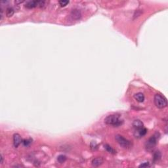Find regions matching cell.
<instances>
[{
    "mask_svg": "<svg viewBox=\"0 0 168 168\" xmlns=\"http://www.w3.org/2000/svg\"><path fill=\"white\" fill-rule=\"evenodd\" d=\"M104 122L108 126L118 127L122 125L124 121L121 118L120 116L118 114H111L106 117Z\"/></svg>",
    "mask_w": 168,
    "mask_h": 168,
    "instance_id": "6da1fadb",
    "label": "cell"
},
{
    "mask_svg": "<svg viewBox=\"0 0 168 168\" xmlns=\"http://www.w3.org/2000/svg\"><path fill=\"white\" fill-rule=\"evenodd\" d=\"M160 138V133H156L154 135L151 136L145 143V148L147 151L152 152L156 147V144L158 143V141Z\"/></svg>",
    "mask_w": 168,
    "mask_h": 168,
    "instance_id": "7a4b0ae2",
    "label": "cell"
},
{
    "mask_svg": "<svg viewBox=\"0 0 168 168\" xmlns=\"http://www.w3.org/2000/svg\"><path fill=\"white\" fill-rule=\"evenodd\" d=\"M154 101L156 106L160 109L164 108L167 106V101L166 98L161 94L157 93L154 95Z\"/></svg>",
    "mask_w": 168,
    "mask_h": 168,
    "instance_id": "3957f363",
    "label": "cell"
},
{
    "mask_svg": "<svg viewBox=\"0 0 168 168\" xmlns=\"http://www.w3.org/2000/svg\"><path fill=\"white\" fill-rule=\"evenodd\" d=\"M115 139L117 141V143L124 148L129 149V148H131L132 147L133 144L131 141L126 139L120 135H116L115 136Z\"/></svg>",
    "mask_w": 168,
    "mask_h": 168,
    "instance_id": "277c9868",
    "label": "cell"
},
{
    "mask_svg": "<svg viewBox=\"0 0 168 168\" xmlns=\"http://www.w3.org/2000/svg\"><path fill=\"white\" fill-rule=\"evenodd\" d=\"M45 4L43 1H28L26 2L25 7L28 9H32L36 7H42Z\"/></svg>",
    "mask_w": 168,
    "mask_h": 168,
    "instance_id": "5b68a950",
    "label": "cell"
},
{
    "mask_svg": "<svg viewBox=\"0 0 168 168\" xmlns=\"http://www.w3.org/2000/svg\"><path fill=\"white\" fill-rule=\"evenodd\" d=\"M147 133V129L144 127H140L138 129H135L134 131V136L137 139H141V138L143 137L144 136L146 135Z\"/></svg>",
    "mask_w": 168,
    "mask_h": 168,
    "instance_id": "8992f818",
    "label": "cell"
},
{
    "mask_svg": "<svg viewBox=\"0 0 168 168\" xmlns=\"http://www.w3.org/2000/svg\"><path fill=\"white\" fill-rule=\"evenodd\" d=\"M22 143V138L18 133H15L13 135V145L15 148H18L19 145Z\"/></svg>",
    "mask_w": 168,
    "mask_h": 168,
    "instance_id": "52a82bcc",
    "label": "cell"
},
{
    "mask_svg": "<svg viewBox=\"0 0 168 168\" xmlns=\"http://www.w3.org/2000/svg\"><path fill=\"white\" fill-rule=\"evenodd\" d=\"M71 16L74 20H78L82 17V13L80 10L78 9H74L71 11Z\"/></svg>",
    "mask_w": 168,
    "mask_h": 168,
    "instance_id": "ba28073f",
    "label": "cell"
},
{
    "mask_svg": "<svg viewBox=\"0 0 168 168\" xmlns=\"http://www.w3.org/2000/svg\"><path fill=\"white\" fill-rule=\"evenodd\" d=\"M104 160L103 158L101 157H97V158H94L93 160H92V165L94 167H98L100 166V165H102L103 163Z\"/></svg>",
    "mask_w": 168,
    "mask_h": 168,
    "instance_id": "9c48e42d",
    "label": "cell"
},
{
    "mask_svg": "<svg viewBox=\"0 0 168 168\" xmlns=\"http://www.w3.org/2000/svg\"><path fill=\"white\" fill-rule=\"evenodd\" d=\"M134 98L137 102H144V95L143 93H141V92H139V93H137L134 95Z\"/></svg>",
    "mask_w": 168,
    "mask_h": 168,
    "instance_id": "30bf717a",
    "label": "cell"
},
{
    "mask_svg": "<svg viewBox=\"0 0 168 168\" xmlns=\"http://www.w3.org/2000/svg\"><path fill=\"white\" fill-rule=\"evenodd\" d=\"M133 127L134 129H138V128H140V127H144V125H143V123L141 120H135L133 122Z\"/></svg>",
    "mask_w": 168,
    "mask_h": 168,
    "instance_id": "8fae6325",
    "label": "cell"
},
{
    "mask_svg": "<svg viewBox=\"0 0 168 168\" xmlns=\"http://www.w3.org/2000/svg\"><path fill=\"white\" fill-rule=\"evenodd\" d=\"M104 147L105 150L107 152H108L110 153V154H116V151L115 150H114V148L112 147V146H110L109 144H104Z\"/></svg>",
    "mask_w": 168,
    "mask_h": 168,
    "instance_id": "7c38bea8",
    "label": "cell"
},
{
    "mask_svg": "<svg viewBox=\"0 0 168 168\" xmlns=\"http://www.w3.org/2000/svg\"><path fill=\"white\" fill-rule=\"evenodd\" d=\"M161 155L160 151H156L154 153V156H153V161L154 162L158 161L161 159Z\"/></svg>",
    "mask_w": 168,
    "mask_h": 168,
    "instance_id": "4fadbf2b",
    "label": "cell"
},
{
    "mask_svg": "<svg viewBox=\"0 0 168 168\" xmlns=\"http://www.w3.org/2000/svg\"><path fill=\"white\" fill-rule=\"evenodd\" d=\"M14 13H15V10H14V9L11 7H9L6 9V12H5V14H6V16L7 17H12Z\"/></svg>",
    "mask_w": 168,
    "mask_h": 168,
    "instance_id": "5bb4252c",
    "label": "cell"
},
{
    "mask_svg": "<svg viewBox=\"0 0 168 168\" xmlns=\"http://www.w3.org/2000/svg\"><path fill=\"white\" fill-rule=\"evenodd\" d=\"M66 160V157L65 155H59L57 157V161L59 163H65V161Z\"/></svg>",
    "mask_w": 168,
    "mask_h": 168,
    "instance_id": "9a60e30c",
    "label": "cell"
},
{
    "mask_svg": "<svg viewBox=\"0 0 168 168\" xmlns=\"http://www.w3.org/2000/svg\"><path fill=\"white\" fill-rule=\"evenodd\" d=\"M32 143V139H24L22 141V144L24 146H28Z\"/></svg>",
    "mask_w": 168,
    "mask_h": 168,
    "instance_id": "2e32d148",
    "label": "cell"
},
{
    "mask_svg": "<svg viewBox=\"0 0 168 168\" xmlns=\"http://www.w3.org/2000/svg\"><path fill=\"white\" fill-rule=\"evenodd\" d=\"M59 5L61 7H65L67 4H69V1H63V0H61V1L59 2Z\"/></svg>",
    "mask_w": 168,
    "mask_h": 168,
    "instance_id": "e0dca14e",
    "label": "cell"
},
{
    "mask_svg": "<svg viewBox=\"0 0 168 168\" xmlns=\"http://www.w3.org/2000/svg\"><path fill=\"white\" fill-rule=\"evenodd\" d=\"M90 146H91V148L92 150H96L97 148V146H98V145H97V144L96 143H95V142L93 141V142H92V143H91Z\"/></svg>",
    "mask_w": 168,
    "mask_h": 168,
    "instance_id": "ac0fdd59",
    "label": "cell"
},
{
    "mask_svg": "<svg viewBox=\"0 0 168 168\" xmlns=\"http://www.w3.org/2000/svg\"><path fill=\"white\" fill-rule=\"evenodd\" d=\"M149 163L146 161V162H144V163H141L139 165V167H147L149 166Z\"/></svg>",
    "mask_w": 168,
    "mask_h": 168,
    "instance_id": "d6986e66",
    "label": "cell"
},
{
    "mask_svg": "<svg viewBox=\"0 0 168 168\" xmlns=\"http://www.w3.org/2000/svg\"><path fill=\"white\" fill-rule=\"evenodd\" d=\"M1 161H0V163L1 164H2L3 163V162H4V157H3V156H2V154H1Z\"/></svg>",
    "mask_w": 168,
    "mask_h": 168,
    "instance_id": "ffe728a7",
    "label": "cell"
},
{
    "mask_svg": "<svg viewBox=\"0 0 168 168\" xmlns=\"http://www.w3.org/2000/svg\"><path fill=\"white\" fill-rule=\"evenodd\" d=\"M24 2V1H15V3L17 4H22V3H23Z\"/></svg>",
    "mask_w": 168,
    "mask_h": 168,
    "instance_id": "44dd1931",
    "label": "cell"
}]
</instances>
